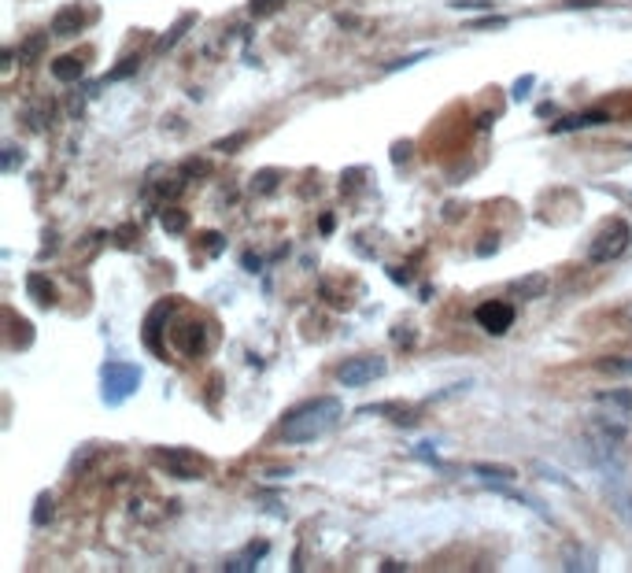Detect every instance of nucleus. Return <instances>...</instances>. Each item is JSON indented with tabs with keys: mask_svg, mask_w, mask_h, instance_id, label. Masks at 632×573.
Segmentation results:
<instances>
[{
	"mask_svg": "<svg viewBox=\"0 0 632 573\" xmlns=\"http://www.w3.org/2000/svg\"><path fill=\"white\" fill-rule=\"evenodd\" d=\"M628 244H632V226H628V222H621V218H614V222H606V226L599 230V237L592 241L588 259H592V263H610V259L625 256Z\"/></svg>",
	"mask_w": 632,
	"mask_h": 573,
	"instance_id": "7ed1b4c3",
	"label": "nucleus"
},
{
	"mask_svg": "<svg viewBox=\"0 0 632 573\" xmlns=\"http://www.w3.org/2000/svg\"><path fill=\"white\" fill-rule=\"evenodd\" d=\"M603 122H606V115H603V111H596V115H581V118L562 122L559 130H577V126H603Z\"/></svg>",
	"mask_w": 632,
	"mask_h": 573,
	"instance_id": "4468645a",
	"label": "nucleus"
},
{
	"mask_svg": "<svg viewBox=\"0 0 632 573\" xmlns=\"http://www.w3.org/2000/svg\"><path fill=\"white\" fill-rule=\"evenodd\" d=\"M174 344H178V352H185V355H200L207 348V325L193 322V325H185V330H174Z\"/></svg>",
	"mask_w": 632,
	"mask_h": 573,
	"instance_id": "6e6552de",
	"label": "nucleus"
},
{
	"mask_svg": "<svg viewBox=\"0 0 632 573\" xmlns=\"http://www.w3.org/2000/svg\"><path fill=\"white\" fill-rule=\"evenodd\" d=\"M344 418V407L336 396H314L300 407H292V411L281 418L278 425V437L285 444H311V440H319L326 433H333L336 425H341Z\"/></svg>",
	"mask_w": 632,
	"mask_h": 573,
	"instance_id": "f257e3e1",
	"label": "nucleus"
},
{
	"mask_svg": "<svg viewBox=\"0 0 632 573\" xmlns=\"http://www.w3.org/2000/svg\"><path fill=\"white\" fill-rule=\"evenodd\" d=\"M178 311V300H159L152 307V315L144 318V344L152 348V352H163V344H159V333H163V322L171 318Z\"/></svg>",
	"mask_w": 632,
	"mask_h": 573,
	"instance_id": "0eeeda50",
	"label": "nucleus"
},
{
	"mask_svg": "<svg viewBox=\"0 0 632 573\" xmlns=\"http://www.w3.org/2000/svg\"><path fill=\"white\" fill-rule=\"evenodd\" d=\"M52 74L59 81H78L81 78V64H78L74 56H63V59H56V64H52Z\"/></svg>",
	"mask_w": 632,
	"mask_h": 573,
	"instance_id": "9d476101",
	"label": "nucleus"
},
{
	"mask_svg": "<svg viewBox=\"0 0 632 573\" xmlns=\"http://www.w3.org/2000/svg\"><path fill=\"white\" fill-rule=\"evenodd\" d=\"M543 289H547V278H543V274H536V278H521V281H514V293H518V296H521V293H525V296H540Z\"/></svg>",
	"mask_w": 632,
	"mask_h": 573,
	"instance_id": "9b49d317",
	"label": "nucleus"
},
{
	"mask_svg": "<svg viewBox=\"0 0 632 573\" xmlns=\"http://www.w3.org/2000/svg\"><path fill=\"white\" fill-rule=\"evenodd\" d=\"M599 371H606V374H632V359H606V363H599Z\"/></svg>",
	"mask_w": 632,
	"mask_h": 573,
	"instance_id": "dca6fc26",
	"label": "nucleus"
},
{
	"mask_svg": "<svg viewBox=\"0 0 632 573\" xmlns=\"http://www.w3.org/2000/svg\"><path fill=\"white\" fill-rule=\"evenodd\" d=\"M477 322H481V330L484 333H507L511 325H514V307L507 300H489V303H481L477 307Z\"/></svg>",
	"mask_w": 632,
	"mask_h": 573,
	"instance_id": "423d86ee",
	"label": "nucleus"
},
{
	"mask_svg": "<svg viewBox=\"0 0 632 573\" xmlns=\"http://www.w3.org/2000/svg\"><path fill=\"white\" fill-rule=\"evenodd\" d=\"M377 378H385V359H377V355H355L336 366V381L344 388H363Z\"/></svg>",
	"mask_w": 632,
	"mask_h": 573,
	"instance_id": "39448f33",
	"label": "nucleus"
},
{
	"mask_svg": "<svg viewBox=\"0 0 632 573\" xmlns=\"http://www.w3.org/2000/svg\"><path fill=\"white\" fill-rule=\"evenodd\" d=\"M156 462L166 470V474H174L181 481H200L207 474V459H200L197 452H189V447H159L156 452Z\"/></svg>",
	"mask_w": 632,
	"mask_h": 573,
	"instance_id": "20e7f679",
	"label": "nucleus"
},
{
	"mask_svg": "<svg viewBox=\"0 0 632 573\" xmlns=\"http://www.w3.org/2000/svg\"><path fill=\"white\" fill-rule=\"evenodd\" d=\"M141 385V371L134 363H108L100 374V388H104V403L108 407H119L126 403Z\"/></svg>",
	"mask_w": 632,
	"mask_h": 573,
	"instance_id": "f03ea898",
	"label": "nucleus"
},
{
	"mask_svg": "<svg viewBox=\"0 0 632 573\" xmlns=\"http://www.w3.org/2000/svg\"><path fill=\"white\" fill-rule=\"evenodd\" d=\"M81 23H86V15H81V8H63V11L56 15L52 30H56L59 37H74V34L81 30Z\"/></svg>",
	"mask_w": 632,
	"mask_h": 573,
	"instance_id": "1a4fd4ad",
	"label": "nucleus"
},
{
	"mask_svg": "<svg viewBox=\"0 0 632 573\" xmlns=\"http://www.w3.org/2000/svg\"><path fill=\"white\" fill-rule=\"evenodd\" d=\"M49 507H52V496H49V493H41V496H37V510H34V522H37V525H45V522L52 518V510H49Z\"/></svg>",
	"mask_w": 632,
	"mask_h": 573,
	"instance_id": "2eb2a0df",
	"label": "nucleus"
},
{
	"mask_svg": "<svg viewBox=\"0 0 632 573\" xmlns=\"http://www.w3.org/2000/svg\"><path fill=\"white\" fill-rule=\"evenodd\" d=\"M474 474L492 485V481H499V478H503V481L514 478V470H507V466H474Z\"/></svg>",
	"mask_w": 632,
	"mask_h": 573,
	"instance_id": "f8f14e48",
	"label": "nucleus"
},
{
	"mask_svg": "<svg viewBox=\"0 0 632 573\" xmlns=\"http://www.w3.org/2000/svg\"><path fill=\"white\" fill-rule=\"evenodd\" d=\"M27 285H30V293H34L41 303H52V285H49L45 278H41V274H30V281H27Z\"/></svg>",
	"mask_w": 632,
	"mask_h": 573,
	"instance_id": "ddd939ff",
	"label": "nucleus"
},
{
	"mask_svg": "<svg viewBox=\"0 0 632 573\" xmlns=\"http://www.w3.org/2000/svg\"><path fill=\"white\" fill-rule=\"evenodd\" d=\"M270 8H278V0H251V11H256V15H263Z\"/></svg>",
	"mask_w": 632,
	"mask_h": 573,
	"instance_id": "f3484780",
	"label": "nucleus"
}]
</instances>
